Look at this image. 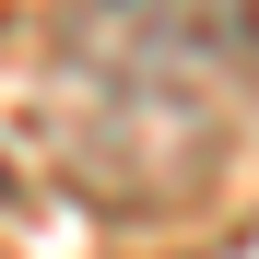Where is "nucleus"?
I'll list each match as a JSON object with an SVG mask.
<instances>
[{
  "instance_id": "nucleus-1",
  "label": "nucleus",
  "mask_w": 259,
  "mask_h": 259,
  "mask_svg": "<svg viewBox=\"0 0 259 259\" xmlns=\"http://www.w3.org/2000/svg\"><path fill=\"white\" fill-rule=\"evenodd\" d=\"M48 153L106 212H177L200 200L212 153H224V118H212V95H142V82L71 71V95H48Z\"/></svg>"
},
{
  "instance_id": "nucleus-2",
  "label": "nucleus",
  "mask_w": 259,
  "mask_h": 259,
  "mask_svg": "<svg viewBox=\"0 0 259 259\" xmlns=\"http://www.w3.org/2000/svg\"><path fill=\"white\" fill-rule=\"evenodd\" d=\"M59 59L82 82H142V95H224L259 71V0H71Z\"/></svg>"
},
{
  "instance_id": "nucleus-3",
  "label": "nucleus",
  "mask_w": 259,
  "mask_h": 259,
  "mask_svg": "<svg viewBox=\"0 0 259 259\" xmlns=\"http://www.w3.org/2000/svg\"><path fill=\"white\" fill-rule=\"evenodd\" d=\"M0 200H12V177H0Z\"/></svg>"
}]
</instances>
